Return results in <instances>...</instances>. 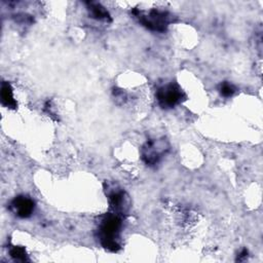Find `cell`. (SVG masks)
Returning <instances> with one entry per match:
<instances>
[{"instance_id":"277c9868","label":"cell","mask_w":263,"mask_h":263,"mask_svg":"<svg viewBox=\"0 0 263 263\" xmlns=\"http://www.w3.org/2000/svg\"><path fill=\"white\" fill-rule=\"evenodd\" d=\"M13 207L19 217L28 218L33 214L35 204L27 196H18L13 202Z\"/></svg>"},{"instance_id":"9c48e42d","label":"cell","mask_w":263,"mask_h":263,"mask_svg":"<svg viewBox=\"0 0 263 263\" xmlns=\"http://www.w3.org/2000/svg\"><path fill=\"white\" fill-rule=\"evenodd\" d=\"M10 255H12V257H14L17 260H23V261L27 260L26 259V257H27L26 251L23 248L14 247L12 250H10Z\"/></svg>"},{"instance_id":"5b68a950","label":"cell","mask_w":263,"mask_h":263,"mask_svg":"<svg viewBox=\"0 0 263 263\" xmlns=\"http://www.w3.org/2000/svg\"><path fill=\"white\" fill-rule=\"evenodd\" d=\"M162 152L163 150L158 148V145L156 146L155 142H149L143 148V159L146 163L152 166L158 161Z\"/></svg>"},{"instance_id":"6da1fadb","label":"cell","mask_w":263,"mask_h":263,"mask_svg":"<svg viewBox=\"0 0 263 263\" xmlns=\"http://www.w3.org/2000/svg\"><path fill=\"white\" fill-rule=\"evenodd\" d=\"M122 218L119 217L118 214H109L107 215L100 225V230H99V235H100V239L103 247L110 251H117L120 246L117 242L120 228H122Z\"/></svg>"},{"instance_id":"52a82bcc","label":"cell","mask_w":263,"mask_h":263,"mask_svg":"<svg viewBox=\"0 0 263 263\" xmlns=\"http://www.w3.org/2000/svg\"><path fill=\"white\" fill-rule=\"evenodd\" d=\"M109 201H110V205L114 209V211H123L125 202V193L124 191L120 190H113L110 194H109Z\"/></svg>"},{"instance_id":"8992f818","label":"cell","mask_w":263,"mask_h":263,"mask_svg":"<svg viewBox=\"0 0 263 263\" xmlns=\"http://www.w3.org/2000/svg\"><path fill=\"white\" fill-rule=\"evenodd\" d=\"M1 100L2 103L9 107V108H15L17 106V102L14 98V93H13V89L12 86H10L9 83L4 82L2 84L1 87Z\"/></svg>"},{"instance_id":"30bf717a","label":"cell","mask_w":263,"mask_h":263,"mask_svg":"<svg viewBox=\"0 0 263 263\" xmlns=\"http://www.w3.org/2000/svg\"><path fill=\"white\" fill-rule=\"evenodd\" d=\"M235 92H236V89H235V86L233 84L225 82V83H223L221 85L220 93L224 97H232L235 94Z\"/></svg>"},{"instance_id":"7a4b0ae2","label":"cell","mask_w":263,"mask_h":263,"mask_svg":"<svg viewBox=\"0 0 263 263\" xmlns=\"http://www.w3.org/2000/svg\"><path fill=\"white\" fill-rule=\"evenodd\" d=\"M184 97L183 92L176 84H168L162 86L158 92V100L162 108H172L180 103Z\"/></svg>"},{"instance_id":"3957f363","label":"cell","mask_w":263,"mask_h":263,"mask_svg":"<svg viewBox=\"0 0 263 263\" xmlns=\"http://www.w3.org/2000/svg\"><path fill=\"white\" fill-rule=\"evenodd\" d=\"M141 23L147 28L155 30V31H164L168 27L169 24V17L167 13L159 12V10H151V12L146 15L142 16L138 15Z\"/></svg>"},{"instance_id":"ba28073f","label":"cell","mask_w":263,"mask_h":263,"mask_svg":"<svg viewBox=\"0 0 263 263\" xmlns=\"http://www.w3.org/2000/svg\"><path fill=\"white\" fill-rule=\"evenodd\" d=\"M90 10H91V14L93 16V18L97 19V20H109L110 19V17H109V14L107 13V10L102 7L100 4H97V3H91V6H90Z\"/></svg>"}]
</instances>
